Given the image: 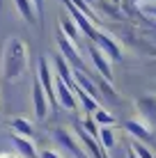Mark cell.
Returning a JSON list of instances; mask_svg holds the SVG:
<instances>
[{"mask_svg":"<svg viewBox=\"0 0 156 158\" xmlns=\"http://www.w3.org/2000/svg\"><path fill=\"white\" fill-rule=\"evenodd\" d=\"M28 71V46L23 39L12 37L2 51V78L14 83Z\"/></svg>","mask_w":156,"mask_h":158,"instance_id":"1","label":"cell"},{"mask_svg":"<svg viewBox=\"0 0 156 158\" xmlns=\"http://www.w3.org/2000/svg\"><path fill=\"white\" fill-rule=\"evenodd\" d=\"M55 41H57V51H60V55L67 60L69 64H71V69H78V71H85V73L92 76V69H90L87 62L83 60V55H80V51H78L76 44H71L67 37L62 35V32H57ZM92 78H94V76H92Z\"/></svg>","mask_w":156,"mask_h":158,"instance_id":"2","label":"cell"},{"mask_svg":"<svg viewBox=\"0 0 156 158\" xmlns=\"http://www.w3.org/2000/svg\"><path fill=\"white\" fill-rule=\"evenodd\" d=\"M37 80H39V85L44 87L48 103H51L53 108H57V94H55V73H53V67H51V60H48V57H41V60H39V67H37Z\"/></svg>","mask_w":156,"mask_h":158,"instance_id":"3","label":"cell"},{"mask_svg":"<svg viewBox=\"0 0 156 158\" xmlns=\"http://www.w3.org/2000/svg\"><path fill=\"white\" fill-rule=\"evenodd\" d=\"M51 138L55 140L57 149L67 151V154H71V156H76V158H90V156L83 151L80 142L76 140L74 131H67V128H53V131H51Z\"/></svg>","mask_w":156,"mask_h":158,"instance_id":"4","label":"cell"},{"mask_svg":"<svg viewBox=\"0 0 156 158\" xmlns=\"http://www.w3.org/2000/svg\"><path fill=\"white\" fill-rule=\"evenodd\" d=\"M94 44L110 62H120L124 57V51H122V44L110 35V32H103V30H96V37H94Z\"/></svg>","mask_w":156,"mask_h":158,"instance_id":"5","label":"cell"},{"mask_svg":"<svg viewBox=\"0 0 156 158\" xmlns=\"http://www.w3.org/2000/svg\"><path fill=\"white\" fill-rule=\"evenodd\" d=\"M133 108H136V112H138V119H142L149 126H156V92L140 94L133 101Z\"/></svg>","mask_w":156,"mask_h":158,"instance_id":"6","label":"cell"},{"mask_svg":"<svg viewBox=\"0 0 156 158\" xmlns=\"http://www.w3.org/2000/svg\"><path fill=\"white\" fill-rule=\"evenodd\" d=\"M74 135H76V140L80 142V147L87 151V156H90V158H110V154L99 144V140L92 138L90 133H85V131L80 128V126L74 128Z\"/></svg>","mask_w":156,"mask_h":158,"instance_id":"7","label":"cell"},{"mask_svg":"<svg viewBox=\"0 0 156 158\" xmlns=\"http://www.w3.org/2000/svg\"><path fill=\"white\" fill-rule=\"evenodd\" d=\"M87 55L90 60H92V69L96 73L101 76V78H106V80H110L112 83V67H110V60L103 55V53L96 48V44H87Z\"/></svg>","mask_w":156,"mask_h":158,"instance_id":"8","label":"cell"},{"mask_svg":"<svg viewBox=\"0 0 156 158\" xmlns=\"http://www.w3.org/2000/svg\"><path fill=\"white\" fill-rule=\"evenodd\" d=\"M48 108H51V103L46 99V92L44 87L39 85V80H32V110H35V117L39 119V122H44L48 117Z\"/></svg>","mask_w":156,"mask_h":158,"instance_id":"9","label":"cell"},{"mask_svg":"<svg viewBox=\"0 0 156 158\" xmlns=\"http://www.w3.org/2000/svg\"><path fill=\"white\" fill-rule=\"evenodd\" d=\"M53 73H55V78H60L67 87H76V80H74V69H71V64L64 60L60 53L57 55H53Z\"/></svg>","mask_w":156,"mask_h":158,"instance_id":"10","label":"cell"},{"mask_svg":"<svg viewBox=\"0 0 156 158\" xmlns=\"http://www.w3.org/2000/svg\"><path fill=\"white\" fill-rule=\"evenodd\" d=\"M55 94H57V108H64V110H76L78 108V101H76L74 89L67 87L60 78H55Z\"/></svg>","mask_w":156,"mask_h":158,"instance_id":"11","label":"cell"},{"mask_svg":"<svg viewBox=\"0 0 156 158\" xmlns=\"http://www.w3.org/2000/svg\"><path fill=\"white\" fill-rule=\"evenodd\" d=\"M124 131L129 133L131 140H140V142H149V140H152V126L145 124L142 119H131V122H126Z\"/></svg>","mask_w":156,"mask_h":158,"instance_id":"12","label":"cell"},{"mask_svg":"<svg viewBox=\"0 0 156 158\" xmlns=\"http://www.w3.org/2000/svg\"><path fill=\"white\" fill-rule=\"evenodd\" d=\"M12 142L16 147V154L21 158H39V151H37L35 142H32V138H23V135H12Z\"/></svg>","mask_w":156,"mask_h":158,"instance_id":"13","label":"cell"},{"mask_svg":"<svg viewBox=\"0 0 156 158\" xmlns=\"http://www.w3.org/2000/svg\"><path fill=\"white\" fill-rule=\"evenodd\" d=\"M16 12L21 14V19L25 21L28 25H37V9L32 5V0H14Z\"/></svg>","mask_w":156,"mask_h":158,"instance_id":"14","label":"cell"},{"mask_svg":"<svg viewBox=\"0 0 156 158\" xmlns=\"http://www.w3.org/2000/svg\"><path fill=\"white\" fill-rule=\"evenodd\" d=\"M74 94H76V101L80 103V108L85 110V115H94V112L101 108V106H99V101H96V99H92L90 94H85V92L80 89L78 85L74 87Z\"/></svg>","mask_w":156,"mask_h":158,"instance_id":"15","label":"cell"},{"mask_svg":"<svg viewBox=\"0 0 156 158\" xmlns=\"http://www.w3.org/2000/svg\"><path fill=\"white\" fill-rule=\"evenodd\" d=\"M96 140H99V144H101V147H103V149L110 154V151L115 149V144H117L115 126H101V128H99V138H96Z\"/></svg>","mask_w":156,"mask_h":158,"instance_id":"16","label":"cell"},{"mask_svg":"<svg viewBox=\"0 0 156 158\" xmlns=\"http://www.w3.org/2000/svg\"><path fill=\"white\" fill-rule=\"evenodd\" d=\"M94 78H96V76H94ZM94 83H96V89H99V94H103L108 101H115V103H120V101H122V99H120V92L112 87L110 80H106V78H101V76H99Z\"/></svg>","mask_w":156,"mask_h":158,"instance_id":"17","label":"cell"},{"mask_svg":"<svg viewBox=\"0 0 156 158\" xmlns=\"http://www.w3.org/2000/svg\"><path fill=\"white\" fill-rule=\"evenodd\" d=\"M60 32H62V35L67 37V39L71 41V44H76V46H78V41H80V30L76 28V23H74L69 16H64V19H62V23H60Z\"/></svg>","mask_w":156,"mask_h":158,"instance_id":"18","label":"cell"},{"mask_svg":"<svg viewBox=\"0 0 156 158\" xmlns=\"http://www.w3.org/2000/svg\"><path fill=\"white\" fill-rule=\"evenodd\" d=\"M9 126H12V131L16 135H23V138H32L35 135V128H32V124L25 117H14L9 122Z\"/></svg>","mask_w":156,"mask_h":158,"instance_id":"19","label":"cell"},{"mask_svg":"<svg viewBox=\"0 0 156 158\" xmlns=\"http://www.w3.org/2000/svg\"><path fill=\"white\" fill-rule=\"evenodd\" d=\"M129 147L133 149V154H136L138 158H154V151L147 147V142H140V140H131V142H129Z\"/></svg>","mask_w":156,"mask_h":158,"instance_id":"20","label":"cell"},{"mask_svg":"<svg viewBox=\"0 0 156 158\" xmlns=\"http://www.w3.org/2000/svg\"><path fill=\"white\" fill-rule=\"evenodd\" d=\"M92 117H94V122L99 124V126H115V124H117L115 117H112L108 110H103V108H99V110H96Z\"/></svg>","mask_w":156,"mask_h":158,"instance_id":"21","label":"cell"},{"mask_svg":"<svg viewBox=\"0 0 156 158\" xmlns=\"http://www.w3.org/2000/svg\"><path fill=\"white\" fill-rule=\"evenodd\" d=\"M80 128H83L85 133H90L92 138H99V128H101V126L94 122V117H92V115H87V117L83 119V124H80Z\"/></svg>","mask_w":156,"mask_h":158,"instance_id":"22","label":"cell"},{"mask_svg":"<svg viewBox=\"0 0 156 158\" xmlns=\"http://www.w3.org/2000/svg\"><path fill=\"white\" fill-rule=\"evenodd\" d=\"M138 9H140L145 16H152V19H156V2H140V5H138Z\"/></svg>","mask_w":156,"mask_h":158,"instance_id":"23","label":"cell"},{"mask_svg":"<svg viewBox=\"0 0 156 158\" xmlns=\"http://www.w3.org/2000/svg\"><path fill=\"white\" fill-rule=\"evenodd\" d=\"M39 158H62V156H60V151H57V149H44L39 154Z\"/></svg>","mask_w":156,"mask_h":158,"instance_id":"24","label":"cell"},{"mask_svg":"<svg viewBox=\"0 0 156 158\" xmlns=\"http://www.w3.org/2000/svg\"><path fill=\"white\" fill-rule=\"evenodd\" d=\"M32 5H35L37 14H39V21H44V0H32Z\"/></svg>","mask_w":156,"mask_h":158,"instance_id":"25","label":"cell"},{"mask_svg":"<svg viewBox=\"0 0 156 158\" xmlns=\"http://www.w3.org/2000/svg\"><path fill=\"white\" fill-rule=\"evenodd\" d=\"M0 158H21L19 154H0Z\"/></svg>","mask_w":156,"mask_h":158,"instance_id":"26","label":"cell"},{"mask_svg":"<svg viewBox=\"0 0 156 158\" xmlns=\"http://www.w3.org/2000/svg\"><path fill=\"white\" fill-rule=\"evenodd\" d=\"M115 158H126V149H122V151H117V156Z\"/></svg>","mask_w":156,"mask_h":158,"instance_id":"27","label":"cell"},{"mask_svg":"<svg viewBox=\"0 0 156 158\" xmlns=\"http://www.w3.org/2000/svg\"><path fill=\"white\" fill-rule=\"evenodd\" d=\"M133 2H138V5H140V2H156V0H133Z\"/></svg>","mask_w":156,"mask_h":158,"instance_id":"28","label":"cell"},{"mask_svg":"<svg viewBox=\"0 0 156 158\" xmlns=\"http://www.w3.org/2000/svg\"><path fill=\"white\" fill-rule=\"evenodd\" d=\"M108 2H112V5H120V2H122V0H108Z\"/></svg>","mask_w":156,"mask_h":158,"instance_id":"29","label":"cell"},{"mask_svg":"<svg viewBox=\"0 0 156 158\" xmlns=\"http://www.w3.org/2000/svg\"><path fill=\"white\" fill-rule=\"evenodd\" d=\"M0 5H2V0H0Z\"/></svg>","mask_w":156,"mask_h":158,"instance_id":"30","label":"cell"}]
</instances>
